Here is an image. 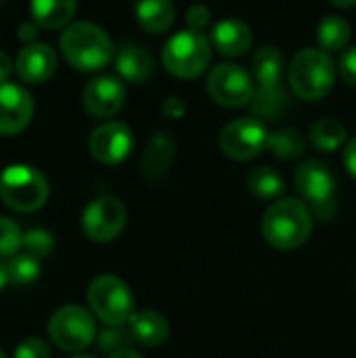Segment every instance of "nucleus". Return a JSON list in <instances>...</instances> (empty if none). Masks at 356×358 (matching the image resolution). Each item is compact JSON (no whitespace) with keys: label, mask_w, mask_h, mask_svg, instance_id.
<instances>
[{"label":"nucleus","mask_w":356,"mask_h":358,"mask_svg":"<svg viewBox=\"0 0 356 358\" xmlns=\"http://www.w3.org/2000/svg\"><path fill=\"white\" fill-rule=\"evenodd\" d=\"M172 159H174L172 136L166 132H157L149 138V143L143 151V159H141L143 174L151 180L162 178L168 172V168L172 166Z\"/></svg>","instance_id":"17"},{"label":"nucleus","mask_w":356,"mask_h":358,"mask_svg":"<svg viewBox=\"0 0 356 358\" xmlns=\"http://www.w3.org/2000/svg\"><path fill=\"white\" fill-rule=\"evenodd\" d=\"M84 107L92 117H109L118 113L126 99L124 84L113 76H99L84 88Z\"/></svg>","instance_id":"14"},{"label":"nucleus","mask_w":356,"mask_h":358,"mask_svg":"<svg viewBox=\"0 0 356 358\" xmlns=\"http://www.w3.org/2000/svg\"><path fill=\"white\" fill-rule=\"evenodd\" d=\"M269 130L256 117H239L222 128L218 145L222 153L237 162H248L260 155L269 145Z\"/></svg>","instance_id":"9"},{"label":"nucleus","mask_w":356,"mask_h":358,"mask_svg":"<svg viewBox=\"0 0 356 358\" xmlns=\"http://www.w3.org/2000/svg\"><path fill=\"white\" fill-rule=\"evenodd\" d=\"M313 233V212L300 199L275 201L262 218V235L275 250L290 252L302 248Z\"/></svg>","instance_id":"1"},{"label":"nucleus","mask_w":356,"mask_h":358,"mask_svg":"<svg viewBox=\"0 0 356 358\" xmlns=\"http://www.w3.org/2000/svg\"><path fill=\"white\" fill-rule=\"evenodd\" d=\"M252 73L260 88H277L285 73V59L273 46H262L252 59Z\"/></svg>","instance_id":"20"},{"label":"nucleus","mask_w":356,"mask_h":358,"mask_svg":"<svg viewBox=\"0 0 356 358\" xmlns=\"http://www.w3.org/2000/svg\"><path fill=\"white\" fill-rule=\"evenodd\" d=\"M266 149H271L279 159H296L304 153V138L294 128L271 132Z\"/></svg>","instance_id":"26"},{"label":"nucleus","mask_w":356,"mask_h":358,"mask_svg":"<svg viewBox=\"0 0 356 358\" xmlns=\"http://www.w3.org/2000/svg\"><path fill=\"white\" fill-rule=\"evenodd\" d=\"M48 336L61 350L67 352H80L97 336L94 319L92 315L78 306V304H65L55 310V315L48 321Z\"/></svg>","instance_id":"8"},{"label":"nucleus","mask_w":356,"mask_h":358,"mask_svg":"<svg viewBox=\"0 0 356 358\" xmlns=\"http://www.w3.org/2000/svg\"><path fill=\"white\" fill-rule=\"evenodd\" d=\"M212 46L227 57H239L252 46V29L239 19H225L212 29Z\"/></svg>","instance_id":"16"},{"label":"nucleus","mask_w":356,"mask_h":358,"mask_svg":"<svg viewBox=\"0 0 356 358\" xmlns=\"http://www.w3.org/2000/svg\"><path fill=\"white\" fill-rule=\"evenodd\" d=\"M118 73L130 84H145L153 76V59L143 46L128 44L115 57Z\"/></svg>","instance_id":"19"},{"label":"nucleus","mask_w":356,"mask_h":358,"mask_svg":"<svg viewBox=\"0 0 356 358\" xmlns=\"http://www.w3.org/2000/svg\"><path fill=\"white\" fill-rule=\"evenodd\" d=\"M34 115L31 94L15 82L0 84V136H13L25 130Z\"/></svg>","instance_id":"13"},{"label":"nucleus","mask_w":356,"mask_h":358,"mask_svg":"<svg viewBox=\"0 0 356 358\" xmlns=\"http://www.w3.org/2000/svg\"><path fill=\"white\" fill-rule=\"evenodd\" d=\"M71 358H92V357H88V355H76V357H71Z\"/></svg>","instance_id":"42"},{"label":"nucleus","mask_w":356,"mask_h":358,"mask_svg":"<svg viewBox=\"0 0 356 358\" xmlns=\"http://www.w3.org/2000/svg\"><path fill=\"white\" fill-rule=\"evenodd\" d=\"M13 67H15V63L10 61V57H8L4 50H0V84L8 80V76H10Z\"/></svg>","instance_id":"36"},{"label":"nucleus","mask_w":356,"mask_h":358,"mask_svg":"<svg viewBox=\"0 0 356 358\" xmlns=\"http://www.w3.org/2000/svg\"><path fill=\"white\" fill-rule=\"evenodd\" d=\"M57 69V55L48 44L31 42L23 46L15 59V71L21 82L27 84H42L46 82Z\"/></svg>","instance_id":"15"},{"label":"nucleus","mask_w":356,"mask_h":358,"mask_svg":"<svg viewBox=\"0 0 356 358\" xmlns=\"http://www.w3.org/2000/svg\"><path fill=\"white\" fill-rule=\"evenodd\" d=\"M88 149L99 164L115 166L128 157L132 149V132L122 122H105L90 132Z\"/></svg>","instance_id":"12"},{"label":"nucleus","mask_w":356,"mask_h":358,"mask_svg":"<svg viewBox=\"0 0 356 358\" xmlns=\"http://www.w3.org/2000/svg\"><path fill=\"white\" fill-rule=\"evenodd\" d=\"M128 329H130L134 342H138L143 346H149V348L162 346L168 340V336H170L168 321L159 313H155V310L134 313L132 319L128 321Z\"/></svg>","instance_id":"18"},{"label":"nucleus","mask_w":356,"mask_h":358,"mask_svg":"<svg viewBox=\"0 0 356 358\" xmlns=\"http://www.w3.org/2000/svg\"><path fill=\"white\" fill-rule=\"evenodd\" d=\"M212 59L210 40L195 29H183L174 34L162 52L166 69L176 78H195L199 76Z\"/></svg>","instance_id":"5"},{"label":"nucleus","mask_w":356,"mask_h":358,"mask_svg":"<svg viewBox=\"0 0 356 358\" xmlns=\"http://www.w3.org/2000/svg\"><path fill=\"white\" fill-rule=\"evenodd\" d=\"M344 164H346V170L348 174L356 180V136L353 141H348L346 145V151H344Z\"/></svg>","instance_id":"35"},{"label":"nucleus","mask_w":356,"mask_h":358,"mask_svg":"<svg viewBox=\"0 0 356 358\" xmlns=\"http://www.w3.org/2000/svg\"><path fill=\"white\" fill-rule=\"evenodd\" d=\"M254 111L256 115L260 117H271V120H277L283 115L285 107H287V99L281 90V86L277 88H260L256 94H254Z\"/></svg>","instance_id":"27"},{"label":"nucleus","mask_w":356,"mask_h":358,"mask_svg":"<svg viewBox=\"0 0 356 358\" xmlns=\"http://www.w3.org/2000/svg\"><path fill=\"white\" fill-rule=\"evenodd\" d=\"M88 304L92 313L111 327L126 325L134 315L130 287L113 275H101L88 285Z\"/></svg>","instance_id":"7"},{"label":"nucleus","mask_w":356,"mask_h":358,"mask_svg":"<svg viewBox=\"0 0 356 358\" xmlns=\"http://www.w3.org/2000/svg\"><path fill=\"white\" fill-rule=\"evenodd\" d=\"M23 248V233L19 224L6 216H0V258H10Z\"/></svg>","instance_id":"30"},{"label":"nucleus","mask_w":356,"mask_h":358,"mask_svg":"<svg viewBox=\"0 0 356 358\" xmlns=\"http://www.w3.org/2000/svg\"><path fill=\"white\" fill-rule=\"evenodd\" d=\"M78 0H31V17L38 27L57 29L63 27L76 13Z\"/></svg>","instance_id":"21"},{"label":"nucleus","mask_w":356,"mask_h":358,"mask_svg":"<svg viewBox=\"0 0 356 358\" xmlns=\"http://www.w3.org/2000/svg\"><path fill=\"white\" fill-rule=\"evenodd\" d=\"M313 145L321 151H336L346 141V128L338 120H321L311 128Z\"/></svg>","instance_id":"25"},{"label":"nucleus","mask_w":356,"mask_h":358,"mask_svg":"<svg viewBox=\"0 0 356 358\" xmlns=\"http://www.w3.org/2000/svg\"><path fill=\"white\" fill-rule=\"evenodd\" d=\"M136 19L143 29L151 34H162L174 21V6L170 0H138Z\"/></svg>","instance_id":"22"},{"label":"nucleus","mask_w":356,"mask_h":358,"mask_svg":"<svg viewBox=\"0 0 356 358\" xmlns=\"http://www.w3.org/2000/svg\"><path fill=\"white\" fill-rule=\"evenodd\" d=\"M348 40H350V25L344 17L329 15L317 27V42L325 52L342 50L348 44Z\"/></svg>","instance_id":"23"},{"label":"nucleus","mask_w":356,"mask_h":358,"mask_svg":"<svg viewBox=\"0 0 356 358\" xmlns=\"http://www.w3.org/2000/svg\"><path fill=\"white\" fill-rule=\"evenodd\" d=\"M208 92L225 107H241L254 99V80L241 65L220 63L208 76Z\"/></svg>","instance_id":"10"},{"label":"nucleus","mask_w":356,"mask_h":358,"mask_svg":"<svg viewBox=\"0 0 356 358\" xmlns=\"http://www.w3.org/2000/svg\"><path fill=\"white\" fill-rule=\"evenodd\" d=\"M248 189L254 197H258L262 201L277 199L283 193V178L275 168L260 166V168L252 170V174L248 178Z\"/></svg>","instance_id":"24"},{"label":"nucleus","mask_w":356,"mask_h":358,"mask_svg":"<svg viewBox=\"0 0 356 358\" xmlns=\"http://www.w3.org/2000/svg\"><path fill=\"white\" fill-rule=\"evenodd\" d=\"M0 199L15 212H36L48 199V180L34 166L13 164L0 174Z\"/></svg>","instance_id":"3"},{"label":"nucleus","mask_w":356,"mask_h":358,"mask_svg":"<svg viewBox=\"0 0 356 358\" xmlns=\"http://www.w3.org/2000/svg\"><path fill=\"white\" fill-rule=\"evenodd\" d=\"M4 2H6V0H0V4H4Z\"/></svg>","instance_id":"44"},{"label":"nucleus","mask_w":356,"mask_h":358,"mask_svg":"<svg viewBox=\"0 0 356 358\" xmlns=\"http://www.w3.org/2000/svg\"><path fill=\"white\" fill-rule=\"evenodd\" d=\"M126 227V208L115 197H99L90 201L82 214V229L97 243L113 241Z\"/></svg>","instance_id":"11"},{"label":"nucleus","mask_w":356,"mask_h":358,"mask_svg":"<svg viewBox=\"0 0 356 358\" xmlns=\"http://www.w3.org/2000/svg\"><path fill=\"white\" fill-rule=\"evenodd\" d=\"M210 21V10L204 6V4H193L187 13V23H189V29H204Z\"/></svg>","instance_id":"34"},{"label":"nucleus","mask_w":356,"mask_h":358,"mask_svg":"<svg viewBox=\"0 0 356 358\" xmlns=\"http://www.w3.org/2000/svg\"><path fill=\"white\" fill-rule=\"evenodd\" d=\"M336 80V65L329 52L321 48H306L298 52L290 65V84L304 101L323 99Z\"/></svg>","instance_id":"4"},{"label":"nucleus","mask_w":356,"mask_h":358,"mask_svg":"<svg viewBox=\"0 0 356 358\" xmlns=\"http://www.w3.org/2000/svg\"><path fill=\"white\" fill-rule=\"evenodd\" d=\"M13 358H50V350L40 338H27L15 348Z\"/></svg>","instance_id":"32"},{"label":"nucleus","mask_w":356,"mask_h":358,"mask_svg":"<svg viewBox=\"0 0 356 358\" xmlns=\"http://www.w3.org/2000/svg\"><path fill=\"white\" fill-rule=\"evenodd\" d=\"M296 189L304 203L321 220H332L338 212L336 201V176L327 164L308 159L296 170Z\"/></svg>","instance_id":"6"},{"label":"nucleus","mask_w":356,"mask_h":358,"mask_svg":"<svg viewBox=\"0 0 356 358\" xmlns=\"http://www.w3.org/2000/svg\"><path fill=\"white\" fill-rule=\"evenodd\" d=\"M338 69H340V76L344 78V82H348L350 86H356V46H350L342 52Z\"/></svg>","instance_id":"33"},{"label":"nucleus","mask_w":356,"mask_h":358,"mask_svg":"<svg viewBox=\"0 0 356 358\" xmlns=\"http://www.w3.org/2000/svg\"><path fill=\"white\" fill-rule=\"evenodd\" d=\"M6 283H8V273H6V264H2L0 262V292L6 287Z\"/></svg>","instance_id":"40"},{"label":"nucleus","mask_w":356,"mask_h":358,"mask_svg":"<svg viewBox=\"0 0 356 358\" xmlns=\"http://www.w3.org/2000/svg\"><path fill=\"white\" fill-rule=\"evenodd\" d=\"M166 111H168L172 117H178V115H183V111H185V105L180 103V99L172 96V99H168V101H166Z\"/></svg>","instance_id":"37"},{"label":"nucleus","mask_w":356,"mask_h":358,"mask_svg":"<svg viewBox=\"0 0 356 358\" xmlns=\"http://www.w3.org/2000/svg\"><path fill=\"white\" fill-rule=\"evenodd\" d=\"M109 358H143L138 352H134V350H130V348H124V350H118V352H113Z\"/></svg>","instance_id":"39"},{"label":"nucleus","mask_w":356,"mask_h":358,"mask_svg":"<svg viewBox=\"0 0 356 358\" xmlns=\"http://www.w3.org/2000/svg\"><path fill=\"white\" fill-rule=\"evenodd\" d=\"M59 44L67 63L80 71H97L113 59V42L107 31L88 21L65 27Z\"/></svg>","instance_id":"2"},{"label":"nucleus","mask_w":356,"mask_h":358,"mask_svg":"<svg viewBox=\"0 0 356 358\" xmlns=\"http://www.w3.org/2000/svg\"><path fill=\"white\" fill-rule=\"evenodd\" d=\"M23 250H25V254H29V256H34L38 260H44V258H48L52 254L55 239L44 229H29L23 235Z\"/></svg>","instance_id":"29"},{"label":"nucleus","mask_w":356,"mask_h":358,"mask_svg":"<svg viewBox=\"0 0 356 358\" xmlns=\"http://www.w3.org/2000/svg\"><path fill=\"white\" fill-rule=\"evenodd\" d=\"M36 27H38V23H29V25L23 23V25L19 27V38H21V40H25V38L31 40V38L36 36Z\"/></svg>","instance_id":"38"},{"label":"nucleus","mask_w":356,"mask_h":358,"mask_svg":"<svg viewBox=\"0 0 356 358\" xmlns=\"http://www.w3.org/2000/svg\"><path fill=\"white\" fill-rule=\"evenodd\" d=\"M332 4H336V6H342V8H348V6H355L356 0H329Z\"/></svg>","instance_id":"41"},{"label":"nucleus","mask_w":356,"mask_h":358,"mask_svg":"<svg viewBox=\"0 0 356 358\" xmlns=\"http://www.w3.org/2000/svg\"><path fill=\"white\" fill-rule=\"evenodd\" d=\"M0 358H6V357H4V352H2V350H0Z\"/></svg>","instance_id":"43"},{"label":"nucleus","mask_w":356,"mask_h":358,"mask_svg":"<svg viewBox=\"0 0 356 358\" xmlns=\"http://www.w3.org/2000/svg\"><path fill=\"white\" fill-rule=\"evenodd\" d=\"M8 281L17 285H27L38 279L40 275V260L29 254H15L6 262Z\"/></svg>","instance_id":"28"},{"label":"nucleus","mask_w":356,"mask_h":358,"mask_svg":"<svg viewBox=\"0 0 356 358\" xmlns=\"http://www.w3.org/2000/svg\"><path fill=\"white\" fill-rule=\"evenodd\" d=\"M124 325H118V327H111L107 325V329L99 336V346L101 350H107V352H118V350H124L126 344L134 342L130 329H122Z\"/></svg>","instance_id":"31"}]
</instances>
